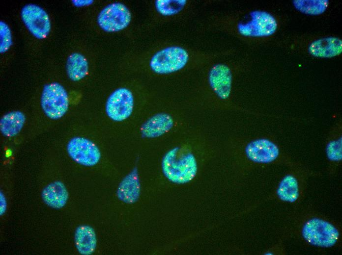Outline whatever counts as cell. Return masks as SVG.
Returning a JSON list of instances; mask_svg holds the SVG:
<instances>
[{
  "mask_svg": "<svg viewBox=\"0 0 342 255\" xmlns=\"http://www.w3.org/2000/svg\"><path fill=\"white\" fill-rule=\"evenodd\" d=\"M202 26L206 30L255 40L274 34L278 28V23L269 12L253 10L241 13L213 14L206 18Z\"/></svg>",
  "mask_w": 342,
  "mask_h": 255,
  "instance_id": "cell-1",
  "label": "cell"
},
{
  "mask_svg": "<svg viewBox=\"0 0 342 255\" xmlns=\"http://www.w3.org/2000/svg\"><path fill=\"white\" fill-rule=\"evenodd\" d=\"M162 170L167 178L172 182L184 183L196 176L197 164L190 152L179 147L170 150L165 155L162 163Z\"/></svg>",
  "mask_w": 342,
  "mask_h": 255,
  "instance_id": "cell-2",
  "label": "cell"
},
{
  "mask_svg": "<svg viewBox=\"0 0 342 255\" xmlns=\"http://www.w3.org/2000/svg\"><path fill=\"white\" fill-rule=\"evenodd\" d=\"M69 102L68 94L59 83L52 82L44 87L41 104L45 114L50 119L62 117L68 110Z\"/></svg>",
  "mask_w": 342,
  "mask_h": 255,
  "instance_id": "cell-3",
  "label": "cell"
},
{
  "mask_svg": "<svg viewBox=\"0 0 342 255\" xmlns=\"http://www.w3.org/2000/svg\"><path fill=\"white\" fill-rule=\"evenodd\" d=\"M302 234L309 243L322 247L333 246L339 237V232L333 225L319 218H313L307 222L303 227Z\"/></svg>",
  "mask_w": 342,
  "mask_h": 255,
  "instance_id": "cell-4",
  "label": "cell"
},
{
  "mask_svg": "<svg viewBox=\"0 0 342 255\" xmlns=\"http://www.w3.org/2000/svg\"><path fill=\"white\" fill-rule=\"evenodd\" d=\"M218 59L206 66L208 69V83L212 92L217 98L221 101H226L231 93L232 71L228 64L222 61H217Z\"/></svg>",
  "mask_w": 342,
  "mask_h": 255,
  "instance_id": "cell-5",
  "label": "cell"
},
{
  "mask_svg": "<svg viewBox=\"0 0 342 255\" xmlns=\"http://www.w3.org/2000/svg\"><path fill=\"white\" fill-rule=\"evenodd\" d=\"M131 19V12L125 5L114 2L102 10L98 16L97 22L104 30L116 32L126 28Z\"/></svg>",
  "mask_w": 342,
  "mask_h": 255,
  "instance_id": "cell-6",
  "label": "cell"
},
{
  "mask_svg": "<svg viewBox=\"0 0 342 255\" xmlns=\"http://www.w3.org/2000/svg\"><path fill=\"white\" fill-rule=\"evenodd\" d=\"M133 107L134 98L132 92L126 88H120L109 97L106 104V111L111 119L121 122L131 115Z\"/></svg>",
  "mask_w": 342,
  "mask_h": 255,
  "instance_id": "cell-7",
  "label": "cell"
},
{
  "mask_svg": "<svg viewBox=\"0 0 342 255\" xmlns=\"http://www.w3.org/2000/svg\"><path fill=\"white\" fill-rule=\"evenodd\" d=\"M67 150L73 160L86 166L96 165L101 158V153L97 146L84 137H76L71 139L67 144Z\"/></svg>",
  "mask_w": 342,
  "mask_h": 255,
  "instance_id": "cell-8",
  "label": "cell"
},
{
  "mask_svg": "<svg viewBox=\"0 0 342 255\" xmlns=\"http://www.w3.org/2000/svg\"><path fill=\"white\" fill-rule=\"evenodd\" d=\"M21 17L28 30L35 37L43 39L48 36L51 29L49 17L41 7L27 4L22 9Z\"/></svg>",
  "mask_w": 342,
  "mask_h": 255,
  "instance_id": "cell-9",
  "label": "cell"
},
{
  "mask_svg": "<svg viewBox=\"0 0 342 255\" xmlns=\"http://www.w3.org/2000/svg\"><path fill=\"white\" fill-rule=\"evenodd\" d=\"M245 151L247 157L257 163L271 162L279 154L277 146L267 139H258L251 142L246 146Z\"/></svg>",
  "mask_w": 342,
  "mask_h": 255,
  "instance_id": "cell-10",
  "label": "cell"
},
{
  "mask_svg": "<svg viewBox=\"0 0 342 255\" xmlns=\"http://www.w3.org/2000/svg\"><path fill=\"white\" fill-rule=\"evenodd\" d=\"M308 52L318 58H331L342 52V41L339 38L327 37L312 42L308 48Z\"/></svg>",
  "mask_w": 342,
  "mask_h": 255,
  "instance_id": "cell-11",
  "label": "cell"
},
{
  "mask_svg": "<svg viewBox=\"0 0 342 255\" xmlns=\"http://www.w3.org/2000/svg\"><path fill=\"white\" fill-rule=\"evenodd\" d=\"M141 184L137 168L133 169L120 183L117 190L118 199L127 204H133L139 199Z\"/></svg>",
  "mask_w": 342,
  "mask_h": 255,
  "instance_id": "cell-12",
  "label": "cell"
},
{
  "mask_svg": "<svg viewBox=\"0 0 342 255\" xmlns=\"http://www.w3.org/2000/svg\"><path fill=\"white\" fill-rule=\"evenodd\" d=\"M173 125V119L169 114L160 113L144 122L141 128V132L144 137L155 138L169 131Z\"/></svg>",
  "mask_w": 342,
  "mask_h": 255,
  "instance_id": "cell-13",
  "label": "cell"
},
{
  "mask_svg": "<svg viewBox=\"0 0 342 255\" xmlns=\"http://www.w3.org/2000/svg\"><path fill=\"white\" fill-rule=\"evenodd\" d=\"M41 196L47 205L56 209L63 207L69 197L65 186L59 181L52 182L45 187Z\"/></svg>",
  "mask_w": 342,
  "mask_h": 255,
  "instance_id": "cell-14",
  "label": "cell"
},
{
  "mask_svg": "<svg viewBox=\"0 0 342 255\" xmlns=\"http://www.w3.org/2000/svg\"><path fill=\"white\" fill-rule=\"evenodd\" d=\"M75 242L80 254L84 255L93 254L97 244L96 236L93 229L87 225L78 227L75 231Z\"/></svg>",
  "mask_w": 342,
  "mask_h": 255,
  "instance_id": "cell-15",
  "label": "cell"
},
{
  "mask_svg": "<svg viewBox=\"0 0 342 255\" xmlns=\"http://www.w3.org/2000/svg\"><path fill=\"white\" fill-rule=\"evenodd\" d=\"M25 121L26 117L23 112L19 111L10 112L0 119V131L5 136L13 137L20 132Z\"/></svg>",
  "mask_w": 342,
  "mask_h": 255,
  "instance_id": "cell-16",
  "label": "cell"
},
{
  "mask_svg": "<svg viewBox=\"0 0 342 255\" xmlns=\"http://www.w3.org/2000/svg\"><path fill=\"white\" fill-rule=\"evenodd\" d=\"M66 70L68 76L71 80L79 81L87 74L88 65L87 60L81 54L73 53L68 58Z\"/></svg>",
  "mask_w": 342,
  "mask_h": 255,
  "instance_id": "cell-17",
  "label": "cell"
},
{
  "mask_svg": "<svg viewBox=\"0 0 342 255\" xmlns=\"http://www.w3.org/2000/svg\"><path fill=\"white\" fill-rule=\"evenodd\" d=\"M277 195L284 201L290 203L295 202L299 196L296 179L290 175L285 177L277 189Z\"/></svg>",
  "mask_w": 342,
  "mask_h": 255,
  "instance_id": "cell-18",
  "label": "cell"
},
{
  "mask_svg": "<svg viewBox=\"0 0 342 255\" xmlns=\"http://www.w3.org/2000/svg\"><path fill=\"white\" fill-rule=\"evenodd\" d=\"M292 3L294 7L300 12L310 15H319L327 9L329 1L327 0H295Z\"/></svg>",
  "mask_w": 342,
  "mask_h": 255,
  "instance_id": "cell-19",
  "label": "cell"
},
{
  "mask_svg": "<svg viewBox=\"0 0 342 255\" xmlns=\"http://www.w3.org/2000/svg\"><path fill=\"white\" fill-rule=\"evenodd\" d=\"M189 5L187 0H158L155 6L159 14L165 17H171L179 14Z\"/></svg>",
  "mask_w": 342,
  "mask_h": 255,
  "instance_id": "cell-20",
  "label": "cell"
},
{
  "mask_svg": "<svg viewBox=\"0 0 342 255\" xmlns=\"http://www.w3.org/2000/svg\"><path fill=\"white\" fill-rule=\"evenodd\" d=\"M0 52H6L12 45L11 33L8 26L3 21L0 22Z\"/></svg>",
  "mask_w": 342,
  "mask_h": 255,
  "instance_id": "cell-21",
  "label": "cell"
},
{
  "mask_svg": "<svg viewBox=\"0 0 342 255\" xmlns=\"http://www.w3.org/2000/svg\"><path fill=\"white\" fill-rule=\"evenodd\" d=\"M326 153L329 159L338 161L342 159V138L330 142L326 147Z\"/></svg>",
  "mask_w": 342,
  "mask_h": 255,
  "instance_id": "cell-22",
  "label": "cell"
},
{
  "mask_svg": "<svg viewBox=\"0 0 342 255\" xmlns=\"http://www.w3.org/2000/svg\"><path fill=\"white\" fill-rule=\"evenodd\" d=\"M0 214L3 215L6 210V200L4 194L0 191Z\"/></svg>",
  "mask_w": 342,
  "mask_h": 255,
  "instance_id": "cell-23",
  "label": "cell"
},
{
  "mask_svg": "<svg viewBox=\"0 0 342 255\" xmlns=\"http://www.w3.org/2000/svg\"><path fill=\"white\" fill-rule=\"evenodd\" d=\"M72 2L76 6H84L90 4L93 0H72Z\"/></svg>",
  "mask_w": 342,
  "mask_h": 255,
  "instance_id": "cell-24",
  "label": "cell"
}]
</instances>
